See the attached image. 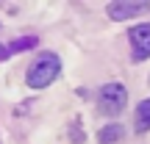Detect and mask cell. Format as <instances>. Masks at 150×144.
Returning a JSON list of instances; mask_svg holds the SVG:
<instances>
[{"label":"cell","instance_id":"cell-1","mask_svg":"<svg viewBox=\"0 0 150 144\" xmlns=\"http://www.w3.org/2000/svg\"><path fill=\"white\" fill-rule=\"evenodd\" d=\"M59 75H61V58L56 53H39L36 61L28 67L25 83L31 86V89H45V86H50Z\"/></svg>","mask_w":150,"mask_h":144},{"label":"cell","instance_id":"cell-2","mask_svg":"<svg viewBox=\"0 0 150 144\" xmlns=\"http://www.w3.org/2000/svg\"><path fill=\"white\" fill-rule=\"evenodd\" d=\"M97 105H100L103 114L117 117V114L125 111V105H128V89H125L122 83H106V86H100Z\"/></svg>","mask_w":150,"mask_h":144},{"label":"cell","instance_id":"cell-3","mask_svg":"<svg viewBox=\"0 0 150 144\" xmlns=\"http://www.w3.org/2000/svg\"><path fill=\"white\" fill-rule=\"evenodd\" d=\"M128 39H131V53H134V61L150 58V22L134 25V28L128 31Z\"/></svg>","mask_w":150,"mask_h":144},{"label":"cell","instance_id":"cell-4","mask_svg":"<svg viewBox=\"0 0 150 144\" xmlns=\"http://www.w3.org/2000/svg\"><path fill=\"white\" fill-rule=\"evenodd\" d=\"M150 11V3H131V0H114L108 3L106 14L111 17L114 22H125L131 17H139V14H147Z\"/></svg>","mask_w":150,"mask_h":144},{"label":"cell","instance_id":"cell-5","mask_svg":"<svg viewBox=\"0 0 150 144\" xmlns=\"http://www.w3.org/2000/svg\"><path fill=\"white\" fill-rule=\"evenodd\" d=\"M134 128H136V133H147V130H150V97H147V100H142L139 105H136Z\"/></svg>","mask_w":150,"mask_h":144},{"label":"cell","instance_id":"cell-6","mask_svg":"<svg viewBox=\"0 0 150 144\" xmlns=\"http://www.w3.org/2000/svg\"><path fill=\"white\" fill-rule=\"evenodd\" d=\"M125 136V128L122 125H106V128L100 130V136H97V141L100 144H114V141H120Z\"/></svg>","mask_w":150,"mask_h":144},{"label":"cell","instance_id":"cell-7","mask_svg":"<svg viewBox=\"0 0 150 144\" xmlns=\"http://www.w3.org/2000/svg\"><path fill=\"white\" fill-rule=\"evenodd\" d=\"M33 44H39L36 36H22V39H14V42H8V50L11 53H25V50H31Z\"/></svg>","mask_w":150,"mask_h":144},{"label":"cell","instance_id":"cell-8","mask_svg":"<svg viewBox=\"0 0 150 144\" xmlns=\"http://www.w3.org/2000/svg\"><path fill=\"white\" fill-rule=\"evenodd\" d=\"M8 55H11V50H8V47H6V44H3V42H0V61H3V58H8Z\"/></svg>","mask_w":150,"mask_h":144}]
</instances>
